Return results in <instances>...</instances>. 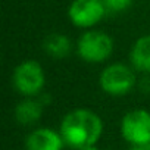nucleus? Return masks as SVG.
Segmentation results:
<instances>
[{
	"label": "nucleus",
	"mask_w": 150,
	"mask_h": 150,
	"mask_svg": "<svg viewBox=\"0 0 150 150\" xmlns=\"http://www.w3.org/2000/svg\"><path fill=\"white\" fill-rule=\"evenodd\" d=\"M44 103L40 100L38 96L35 97H24L16 108H15V119L21 125H33L40 121L43 115Z\"/></svg>",
	"instance_id": "nucleus-8"
},
{
	"label": "nucleus",
	"mask_w": 150,
	"mask_h": 150,
	"mask_svg": "<svg viewBox=\"0 0 150 150\" xmlns=\"http://www.w3.org/2000/svg\"><path fill=\"white\" fill-rule=\"evenodd\" d=\"M63 144L60 132L53 128H37L25 140L27 150H62Z\"/></svg>",
	"instance_id": "nucleus-7"
},
{
	"label": "nucleus",
	"mask_w": 150,
	"mask_h": 150,
	"mask_svg": "<svg viewBox=\"0 0 150 150\" xmlns=\"http://www.w3.org/2000/svg\"><path fill=\"white\" fill-rule=\"evenodd\" d=\"M59 132L66 146L81 150L99 141L103 132V122L90 109H74L63 116Z\"/></svg>",
	"instance_id": "nucleus-1"
},
{
	"label": "nucleus",
	"mask_w": 150,
	"mask_h": 150,
	"mask_svg": "<svg viewBox=\"0 0 150 150\" xmlns=\"http://www.w3.org/2000/svg\"><path fill=\"white\" fill-rule=\"evenodd\" d=\"M121 134L131 146L150 144V112L144 109L127 112L121 121Z\"/></svg>",
	"instance_id": "nucleus-5"
},
{
	"label": "nucleus",
	"mask_w": 150,
	"mask_h": 150,
	"mask_svg": "<svg viewBox=\"0 0 150 150\" xmlns=\"http://www.w3.org/2000/svg\"><path fill=\"white\" fill-rule=\"evenodd\" d=\"M12 84L15 90L24 97L40 96L46 84V75L43 66L31 59L21 62L13 71Z\"/></svg>",
	"instance_id": "nucleus-4"
},
{
	"label": "nucleus",
	"mask_w": 150,
	"mask_h": 150,
	"mask_svg": "<svg viewBox=\"0 0 150 150\" xmlns=\"http://www.w3.org/2000/svg\"><path fill=\"white\" fill-rule=\"evenodd\" d=\"M100 88L113 97H121L128 94L137 84L134 69L125 63H110L108 65L99 77Z\"/></svg>",
	"instance_id": "nucleus-3"
},
{
	"label": "nucleus",
	"mask_w": 150,
	"mask_h": 150,
	"mask_svg": "<svg viewBox=\"0 0 150 150\" xmlns=\"http://www.w3.org/2000/svg\"><path fill=\"white\" fill-rule=\"evenodd\" d=\"M108 13L103 0H74L69 5L68 16L71 22L83 30L94 28Z\"/></svg>",
	"instance_id": "nucleus-6"
},
{
	"label": "nucleus",
	"mask_w": 150,
	"mask_h": 150,
	"mask_svg": "<svg viewBox=\"0 0 150 150\" xmlns=\"http://www.w3.org/2000/svg\"><path fill=\"white\" fill-rule=\"evenodd\" d=\"M105 2V6L108 9V12H112V13H121V12H125L134 0H103Z\"/></svg>",
	"instance_id": "nucleus-11"
},
{
	"label": "nucleus",
	"mask_w": 150,
	"mask_h": 150,
	"mask_svg": "<svg viewBox=\"0 0 150 150\" xmlns=\"http://www.w3.org/2000/svg\"><path fill=\"white\" fill-rule=\"evenodd\" d=\"M77 53L87 63H102L113 53V40L105 31L87 30L77 41Z\"/></svg>",
	"instance_id": "nucleus-2"
},
{
	"label": "nucleus",
	"mask_w": 150,
	"mask_h": 150,
	"mask_svg": "<svg viewBox=\"0 0 150 150\" xmlns=\"http://www.w3.org/2000/svg\"><path fill=\"white\" fill-rule=\"evenodd\" d=\"M81 150H99V149L96 147V144H93V146H87V147H83Z\"/></svg>",
	"instance_id": "nucleus-13"
},
{
	"label": "nucleus",
	"mask_w": 150,
	"mask_h": 150,
	"mask_svg": "<svg viewBox=\"0 0 150 150\" xmlns=\"http://www.w3.org/2000/svg\"><path fill=\"white\" fill-rule=\"evenodd\" d=\"M43 50L53 59H65L72 50V41L66 34L52 33L44 38Z\"/></svg>",
	"instance_id": "nucleus-10"
},
{
	"label": "nucleus",
	"mask_w": 150,
	"mask_h": 150,
	"mask_svg": "<svg viewBox=\"0 0 150 150\" xmlns=\"http://www.w3.org/2000/svg\"><path fill=\"white\" fill-rule=\"evenodd\" d=\"M128 150H150V144H140V146H131Z\"/></svg>",
	"instance_id": "nucleus-12"
},
{
	"label": "nucleus",
	"mask_w": 150,
	"mask_h": 150,
	"mask_svg": "<svg viewBox=\"0 0 150 150\" xmlns=\"http://www.w3.org/2000/svg\"><path fill=\"white\" fill-rule=\"evenodd\" d=\"M129 60L135 71L144 75L150 74V34L135 40L129 52Z\"/></svg>",
	"instance_id": "nucleus-9"
}]
</instances>
